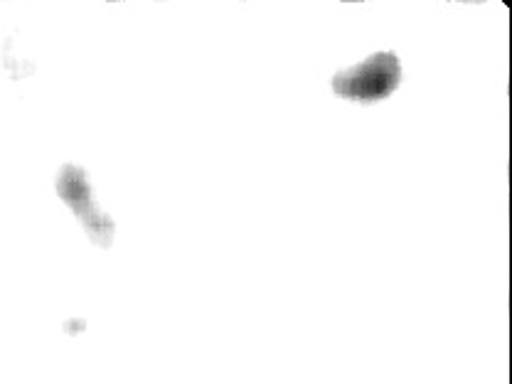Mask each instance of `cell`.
I'll list each match as a JSON object with an SVG mask.
<instances>
[{"label":"cell","instance_id":"cell-2","mask_svg":"<svg viewBox=\"0 0 512 384\" xmlns=\"http://www.w3.org/2000/svg\"><path fill=\"white\" fill-rule=\"evenodd\" d=\"M57 192H60L62 200L72 207L74 215L82 220L89 237H92L96 244H101V247H109L111 239H114V222H111L94 202L92 188H89L84 170L77 168V165H64L60 180H57Z\"/></svg>","mask_w":512,"mask_h":384},{"label":"cell","instance_id":"cell-1","mask_svg":"<svg viewBox=\"0 0 512 384\" xmlns=\"http://www.w3.org/2000/svg\"><path fill=\"white\" fill-rule=\"evenodd\" d=\"M399 77H402V69H399L397 57L392 52H380L357 67L335 74L333 89L355 101H377L397 89Z\"/></svg>","mask_w":512,"mask_h":384}]
</instances>
